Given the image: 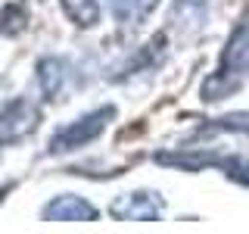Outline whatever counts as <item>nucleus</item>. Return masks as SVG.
Returning <instances> with one entry per match:
<instances>
[{
  "label": "nucleus",
  "mask_w": 249,
  "mask_h": 234,
  "mask_svg": "<svg viewBox=\"0 0 249 234\" xmlns=\"http://www.w3.org/2000/svg\"><path fill=\"white\" fill-rule=\"evenodd\" d=\"M112 116H115V109H112V106H103V109H93V113L81 116V119L69 122L66 128H59L56 135L50 137L47 153H53V156H56V153H72V150H78V147L97 140V137L106 131V125H109V119H112Z\"/></svg>",
  "instance_id": "nucleus-1"
},
{
  "label": "nucleus",
  "mask_w": 249,
  "mask_h": 234,
  "mask_svg": "<svg viewBox=\"0 0 249 234\" xmlns=\"http://www.w3.org/2000/svg\"><path fill=\"white\" fill-rule=\"evenodd\" d=\"M41 122V109H37L31 100L16 97L10 103L0 106V144H13V140H22L25 135L37 128Z\"/></svg>",
  "instance_id": "nucleus-2"
},
{
  "label": "nucleus",
  "mask_w": 249,
  "mask_h": 234,
  "mask_svg": "<svg viewBox=\"0 0 249 234\" xmlns=\"http://www.w3.org/2000/svg\"><path fill=\"white\" fill-rule=\"evenodd\" d=\"M165 209V200L156 191H131L112 200L109 213L119 222H156Z\"/></svg>",
  "instance_id": "nucleus-3"
},
{
  "label": "nucleus",
  "mask_w": 249,
  "mask_h": 234,
  "mask_svg": "<svg viewBox=\"0 0 249 234\" xmlns=\"http://www.w3.org/2000/svg\"><path fill=\"white\" fill-rule=\"evenodd\" d=\"M41 215L47 222H93L100 213L97 206H90L84 197H72V194H62V197L50 200L41 209Z\"/></svg>",
  "instance_id": "nucleus-4"
},
{
  "label": "nucleus",
  "mask_w": 249,
  "mask_h": 234,
  "mask_svg": "<svg viewBox=\"0 0 249 234\" xmlns=\"http://www.w3.org/2000/svg\"><path fill=\"white\" fill-rule=\"evenodd\" d=\"M221 69H224L228 75H231V72H233V75L249 72V13L243 16V22L233 28L231 41H228V47H224V53H221Z\"/></svg>",
  "instance_id": "nucleus-5"
},
{
  "label": "nucleus",
  "mask_w": 249,
  "mask_h": 234,
  "mask_svg": "<svg viewBox=\"0 0 249 234\" xmlns=\"http://www.w3.org/2000/svg\"><path fill=\"white\" fill-rule=\"evenodd\" d=\"M209 3H212V0H175V6H171V22L184 31H196V28H202V22H206Z\"/></svg>",
  "instance_id": "nucleus-6"
},
{
  "label": "nucleus",
  "mask_w": 249,
  "mask_h": 234,
  "mask_svg": "<svg viewBox=\"0 0 249 234\" xmlns=\"http://www.w3.org/2000/svg\"><path fill=\"white\" fill-rule=\"evenodd\" d=\"M37 81H41V91L44 97H56L62 81H66V62L56 59V57H47L37 62Z\"/></svg>",
  "instance_id": "nucleus-7"
},
{
  "label": "nucleus",
  "mask_w": 249,
  "mask_h": 234,
  "mask_svg": "<svg viewBox=\"0 0 249 234\" xmlns=\"http://www.w3.org/2000/svg\"><path fill=\"white\" fill-rule=\"evenodd\" d=\"M103 6L115 16V22H122V25H137V22L143 19L150 0H103Z\"/></svg>",
  "instance_id": "nucleus-8"
},
{
  "label": "nucleus",
  "mask_w": 249,
  "mask_h": 234,
  "mask_svg": "<svg viewBox=\"0 0 249 234\" xmlns=\"http://www.w3.org/2000/svg\"><path fill=\"white\" fill-rule=\"evenodd\" d=\"M59 3H62V10L69 13V19L78 22L81 28L97 25V19H100V3L97 0H59Z\"/></svg>",
  "instance_id": "nucleus-9"
},
{
  "label": "nucleus",
  "mask_w": 249,
  "mask_h": 234,
  "mask_svg": "<svg viewBox=\"0 0 249 234\" xmlns=\"http://www.w3.org/2000/svg\"><path fill=\"white\" fill-rule=\"evenodd\" d=\"M206 166H221L224 175L240 184H249V159H221V156H206Z\"/></svg>",
  "instance_id": "nucleus-10"
},
{
  "label": "nucleus",
  "mask_w": 249,
  "mask_h": 234,
  "mask_svg": "<svg viewBox=\"0 0 249 234\" xmlns=\"http://www.w3.org/2000/svg\"><path fill=\"white\" fill-rule=\"evenodd\" d=\"M25 22H28V16L19 3H10V6L0 10V31H3V35H19V31L25 28Z\"/></svg>",
  "instance_id": "nucleus-11"
},
{
  "label": "nucleus",
  "mask_w": 249,
  "mask_h": 234,
  "mask_svg": "<svg viewBox=\"0 0 249 234\" xmlns=\"http://www.w3.org/2000/svg\"><path fill=\"white\" fill-rule=\"evenodd\" d=\"M202 131H243V135H249V113L221 116V119H215L209 128H202Z\"/></svg>",
  "instance_id": "nucleus-12"
},
{
  "label": "nucleus",
  "mask_w": 249,
  "mask_h": 234,
  "mask_svg": "<svg viewBox=\"0 0 249 234\" xmlns=\"http://www.w3.org/2000/svg\"><path fill=\"white\" fill-rule=\"evenodd\" d=\"M10 191H13V184H10V181H6V184H0V203L6 200V194H10Z\"/></svg>",
  "instance_id": "nucleus-13"
}]
</instances>
